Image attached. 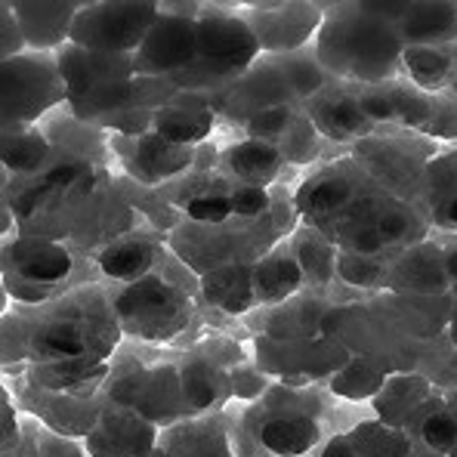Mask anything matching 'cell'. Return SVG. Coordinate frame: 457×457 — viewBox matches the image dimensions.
I'll return each instance as SVG.
<instances>
[{
    "instance_id": "9a60e30c",
    "label": "cell",
    "mask_w": 457,
    "mask_h": 457,
    "mask_svg": "<svg viewBox=\"0 0 457 457\" xmlns=\"http://www.w3.org/2000/svg\"><path fill=\"white\" fill-rule=\"evenodd\" d=\"M220 164H223L228 177L238 179L241 186L269 189V186L278 179L281 167H285V154L278 152L275 143L245 137L220 149Z\"/></svg>"
},
{
    "instance_id": "1f68e13d",
    "label": "cell",
    "mask_w": 457,
    "mask_h": 457,
    "mask_svg": "<svg viewBox=\"0 0 457 457\" xmlns=\"http://www.w3.org/2000/svg\"><path fill=\"white\" fill-rule=\"evenodd\" d=\"M445 269H448V275L457 281V251H452L448 253V260H445Z\"/></svg>"
},
{
    "instance_id": "83f0119b",
    "label": "cell",
    "mask_w": 457,
    "mask_h": 457,
    "mask_svg": "<svg viewBox=\"0 0 457 457\" xmlns=\"http://www.w3.org/2000/svg\"><path fill=\"white\" fill-rule=\"evenodd\" d=\"M383 378L374 368L361 365V361H355V365H349L346 371L340 374V378H334V393L340 395H349V399H361V395H371L380 389Z\"/></svg>"
},
{
    "instance_id": "6da1fadb",
    "label": "cell",
    "mask_w": 457,
    "mask_h": 457,
    "mask_svg": "<svg viewBox=\"0 0 457 457\" xmlns=\"http://www.w3.org/2000/svg\"><path fill=\"white\" fill-rule=\"evenodd\" d=\"M405 4H340L325 6V22L312 46L328 78L343 84H383L402 75V44L395 19Z\"/></svg>"
},
{
    "instance_id": "277c9868",
    "label": "cell",
    "mask_w": 457,
    "mask_h": 457,
    "mask_svg": "<svg viewBox=\"0 0 457 457\" xmlns=\"http://www.w3.org/2000/svg\"><path fill=\"white\" fill-rule=\"evenodd\" d=\"M59 103H65V80L56 53L29 50L22 56L4 59L6 127H31Z\"/></svg>"
},
{
    "instance_id": "8992f818",
    "label": "cell",
    "mask_w": 457,
    "mask_h": 457,
    "mask_svg": "<svg viewBox=\"0 0 457 457\" xmlns=\"http://www.w3.org/2000/svg\"><path fill=\"white\" fill-rule=\"evenodd\" d=\"M238 12L251 25L260 53L269 56L303 50L325 22L321 4H241Z\"/></svg>"
},
{
    "instance_id": "5bb4252c",
    "label": "cell",
    "mask_w": 457,
    "mask_h": 457,
    "mask_svg": "<svg viewBox=\"0 0 457 457\" xmlns=\"http://www.w3.org/2000/svg\"><path fill=\"white\" fill-rule=\"evenodd\" d=\"M10 10L16 12L12 19L29 50L53 53L56 46L69 44L80 4H10Z\"/></svg>"
},
{
    "instance_id": "f546056e",
    "label": "cell",
    "mask_w": 457,
    "mask_h": 457,
    "mask_svg": "<svg viewBox=\"0 0 457 457\" xmlns=\"http://www.w3.org/2000/svg\"><path fill=\"white\" fill-rule=\"evenodd\" d=\"M228 198H232V213H235V217L253 220V217H260V213L269 211V189H260V186L235 183L232 192H228Z\"/></svg>"
},
{
    "instance_id": "ac0fdd59",
    "label": "cell",
    "mask_w": 457,
    "mask_h": 457,
    "mask_svg": "<svg viewBox=\"0 0 457 457\" xmlns=\"http://www.w3.org/2000/svg\"><path fill=\"white\" fill-rule=\"evenodd\" d=\"M10 260L16 263V272L35 285H50L69 275L71 257L62 245L44 238H22L10 247Z\"/></svg>"
},
{
    "instance_id": "52a82bcc",
    "label": "cell",
    "mask_w": 457,
    "mask_h": 457,
    "mask_svg": "<svg viewBox=\"0 0 457 457\" xmlns=\"http://www.w3.org/2000/svg\"><path fill=\"white\" fill-rule=\"evenodd\" d=\"M118 312L133 334L149 340H164L186 325L189 303L177 287L164 285L158 278H143L120 294Z\"/></svg>"
},
{
    "instance_id": "4fadbf2b",
    "label": "cell",
    "mask_w": 457,
    "mask_h": 457,
    "mask_svg": "<svg viewBox=\"0 0 457 457\" xmlns=\"http://www.w3.org/2000/svg\"><path fill=\"white\" fill-rule=\"evenodd\" d=\"M133 145L130 152L124 154L127 170L133 173L143 183H161V179H170L177 173L189 170L195 164V149L192 145H177L167 143L158 133H139V137H130Z\"/></svg>"
},
{
    "instance_id": "f1b7e54d",
    "label": "cell",
    "mask_w": 457,
    "mask_h": 457,
    "mask_svg": "<svg viewBox=\"0 0 457 457\" xmlns=\"http://www.w3.org/2000/svg\"><path fill=\"white\" fill-rule=\"evenodd\" d=\"M183 389H186V399L192 402L195 408H207L213 405L217 399V374L211 371L207 365H192L186 368L183 374Z\"/></svg>"
},
{
    "instance_id": "603a6c76",
    "label": "cell",
    "mask_w": 457,
    "mask_h": 457,
    "mask_svg": "<svg viewBox=\"0 0 457 457\" xmlns=\"http://www.w3.org/2000/svg\"><path fill=\"white\" fill-rule=\"evenodd\" d=\"M207 300L211 303H217L220 309H226V312H245L247 306L253 303V281L247 278V272H241V269L228 266V269H220V272H213L211 278H207Z\"/></svg>"
},
{
    "instance_id": "8fae6325",
    "label": "cell",
    "mask_w": 457,
    "mask_h": 457,
    "mask_svg": "<svg viewBox=\"0 0 457 457\" xmlns=\"http://www.w3.org/2000/svg\"><path fill=\"white\" fill-rule=\"evenodd\" d=\"M361 189V164L355 158H340V161H321V167L315 173H309L303 186L297 189V211L306 220L315 223H328L334 220L349 201Z\"/></svg>"
},
{
    "instance_id": "9c48e42d",
    "label": "cell",
    "mask_w": 457,
    "mask_h": 457,
    "mask_svg": "<svg viewBox=\"0 0 457 457\" xmlns=\"http://www.w3.org/2000/svg\"><path fill=\"white\" fill-rule=\"evenodd\" d=\"M355 87V96H359L361 109L374 124H386L395 130H411L420 133L427 127L429 114H433L436 96L427 90H420L418 84H411L405 75L383 80V84H368Z\"/></svg>"
},
{
    "instance_id": "30bf717a",
    "label": "cell",
    "mask_w": 457,
    "mask_h": 457,
    "mask_svg": "<svg viewBox=\"0 0 457 457\" xmlns=\"http://www.w3.org/2000/svg\"><path fill=\"white\" fill-rule=\"evenodd\" d=\"M306 114L312 120V127L319 130L321 139L328 143H361L371 133H378V124L361 109L359 96H355L353 84H343V80H328L312 99H306Z\"/></svg>"
},
{
    "instance_id": "d6a6232c",
    "label": "cell",
    "mask_w": 457,
    "mask_h": 457,
    "mask_svg": "<svg viewBox=\"0 0 457 457\" xmlns=\"http://www.w3.org/2000/svg\"><path fill=\"white\" fill-rule=\"evenodd\" d=\"M448 93H454L457 96V62H454V78H452V84H448Z\"/></svg>"
},
{
    "instance_id": "2e32d148",
    "label": "cell",
    "mask_w": 457,
    "mask_h": 457,
    "mask_svg": "<svg viewBox=\"0 0 457 457\" xmlns=\"http://www.w3.org/2000/svg\"><path fill=\"white\" fill-rule=\"evenodd\" d=\"M395 31L405 46L457 44V4H405Z\"/></svg>"
},
{
    "instance_id": "836d02e7",
    "label": "cell",
    "mask_w": 457,
    "mask_h": 457,
    "mask_svg": "<svg viewBox=\"0 0 457 457\" xmlns=\"http://www.w3.org/2000/svg\"><path fill=\"white\" fill-rule=\"evenodd\" d=\"M448 457H457V445L452 448V454H448Z\"/></svg>"
},
{
    "instance_id": "d4e9b609",
    "label": "cell",
    "mask_w": 457,
    "mask_h": 457,
    "mask_svg": "<svg viewBox=\"0 0 457 457\" xmlns=\"http://www.w3.org/2000/svg\"><path fill=\"white\" fill-rule=\"evenodd\" d=\"M99 266H103L105 275L112 278H124L133 281L143 272H149L152 266V247L145 241H118L109 251L99 257Z\"/></svg>"
},
{
    "instance_id": "4316f807",
    "label": "cell",
    "mask_w": 457,
    "mask_h": 457,
    "mask_svg": "<svg viewBox=\"0 0 457 457\" xmlns=\"http://www.w3.org/2000/svg\"><path fill=\"white\" fill-rule=\"evenodd\" d=\"M420 439L427 442L433 452L452 454L457 445V414L452 411H433L420 423Z\"/></svg>"
},
{
    "instance_id": "44dd1931",
    "label": "cell",
    "mask_w": 457,
    "mask_h": 457,
    "mask_svg": "<svg viewBox=\"0 0 457 457\" xmlns=\"http://www.w3.org/2000/svg\"><path fill=\"white\" fill-rule=\"evenodd\" d=\"M303 285V269L287 253L266 257L253 272V291L263 300H285Z\"/></svg>"
},
{
    "instance_id": "484cf974",
    "label": "cell",
    "mask_w": 457,
    "mask_h": 457,
    "mask_svg": "<svg viewBox=\"0 0 457 457\" xmlns=\"http://www.w3.org/2000/svg\"><path fill=\"white\" fill-rule=\"evenodd\" d=\"M228 192H232V186H226V189H220V192L207 189V192H198L195 198H189L186 201L189 220H195V223H207V226H223L228 217H235Z\"/></svg>"
},
{
    "instance_id": "3957f363",
    "label": "cell",
    "mask_w": 457,
    "mask_h": 457,
    "mask_svg": "<svg viewBox=\"0 0 457 457\" xmlns=\"http://www.w3.org/2000/svg\"><path fill=\"white\" fill-rule=\"evenodd\" d=\"M260 56V44L238 6L232 16H198V62L192 69L201 75L198 93L228 90Z\"/></svg>"
},
{
    "instance_id": "cb8c5ba5",
    "label": "cell",
    "mask_w": 457,
    "mask_h": 457,
    "mask_svg": "<svg viewBox=\"0 0 457 457\" xmlns=\"http://www.w3.org/2000/svg\"><path fill=\"white\" fill-rule=\"evenodd\" d=\"M37 349L56 361H80L84 355H90V337L78 321H53L37 337Z\"/></svg>"
},
{
    "instance_id": "5b68a950",
    "label": "cell",
    "mask_w": 457,
    "mask_h": 457,
    "mask_svg": "<svg viewBox=\"0 0 457 457\" xmlns=\"http://www.w3.org/2000/svg\"><path fill=\"white\" fill-rule=\"evenodd\" d=\"M158 4H80L69 44L130 56L158 22Z\"/></svg>"
},
{
    "instance_id": "e0dca14e",
    "label": "cell",
    "mask_w": 457,
    "mask_h": 457,
    "mask_svg": "<svg viewBox=\"0 0 457 457\" xmlns=\"http://www.w3.org/2000/svg\"><path fill=\"white\" fill-rule=\"evenodd\" d=\"M454 62H457V44H423V46H405L402 53V75L411 84H418L427 93H442L448 90L454 78Z\"/></svg>"
},
{
    "instance_id": "7a4b0ae2",
    "label": "cell",
    "mask_w": 457,
    "mask_h": 457,
    "mask_svg": "<svg viewBox=\"0 0 457 457\" xmlns=\"http://www.w3.org/2000/svg\"><path fill=\"white\" fill-rule=\"evenodd\" d=\"M56 56L65 80L69 112L84 124L112 120L118 127V118H127V105L139 90L133 56L93 53L75 44H65Z\"/></svg>"
},
{
    "instance_id": "7402d4cb",
    "label": "cell",
    "mask_w": 457,
    "mask_h": 457,
    "mask_svg": "<svg viewBox=\"0 0 457 457\" xmlns=\"http://www.w3.org/2000/svg\"><path fill=\"white\" fill-rule=\"evenodd\" d=\"M46 154H50V139L40 133V124L16 127V137L10 130L4 133L6 170H37L40 164H46Z\"/></svg>"
},
{
    "instance_id": "7c38bea8",
    "label": "cell",
    "mask_w": 457,
    "mask_h": 457,
    "mask_svg": "<svg viewBox=\"0 0 457 457\" xmlns=\"http://www.w3.org/2000/svg\"><path fill=\"white\" fill-rule=\"evenodd\" d=\"M213 130V105L207 103L204 93L195 90H173L158 105L152 120V133L164 137L167 143L177 145H201Z\"/></svg>"
},
{
    "instance_id": "4dcf8cb0",
    "label": "cell",
    "mask_w": 457,
    "mask_h": 457,
    "mask_svg": "<svg viewBox=\"0 0 457 457\" xmlns=\"http://www.w3.org/2000/svg\"><path fill=\"white\" fill-rule=\"evenodd\" d=\"M340 272H343V278L346 281H353V285H368V281H374L378 278V266L374 263H365L361 260V253L355 260H343L340 263Z\"/></svg>"
},
{
    "instance_id": "d6986e66",
    "label": "cell",
    "mask_w": 457,
    "mask_h": 457,
    "mask_svg": "<svg viewBox=\"0 0 457 457\" xmlns=\"http://www.w3.org/2000/svg\"><path fill=\"white\" fill-rule=\"evenodd\" d=\"M423 192L433 198L436 220L457 232V145H439V152L427 161Z\"/></svg>"
},
{
    "instance_id": "ffe728a7",
    "label": "cell",
    "mask_w": 457,
    "mask_h": 457,
    "mask_svg": "<svg viewBox=\"0 0 457 457\" xmlns=\"http://www.w3.org/2000/svg\"><path fill=\"white\" fill-rule=\"evenodd\" d=\"M260 442L275 457H297L319 442V423L309 414H275L260 427Z\"/></svg>"
},
{
    "instance_id": "ba28073f",
    "label": "cell",
    "mask_w": 457,
    "mask_h": 457,
    "mask_svg": "<svg viewBox=\"0 0 457 457\" xmlns=\"http://www.w3.org/2000/svg\"><path fill=\"white\" fill-rule=\"evenodd\" d=\"M198 62V19L195 16H161L133 53L139 78H167V75H189Z\"/></svg>"
}]
</instances>
